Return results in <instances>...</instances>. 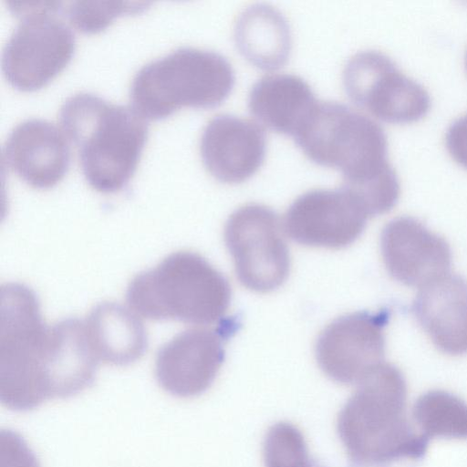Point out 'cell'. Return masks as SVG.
I'll use <instances>...</instances> for the list:
<instances>
[{"label": "cell", "instance_id": "1", "mask_svg": "<svg viewBox=\"0 0 467 467\" xmlns=\"http://www.w3.org/2000/svg\"><path fill=\"white\" fill-rule=\"evenodd\" d=\"M294 139L311 161L338 169L342 187L366 205L381 207L400 194L386 134L368 117L341 103L317 102Z\"/></svg>", "mask_w": 467, "mask_h": 467}, {"label": "cell", "instance_id": "2", "mask_svg": "<svg viewBox=\"0 0 467 467\" xmlns=\"http://www.w3.org/2000/svg\"><path fill=\"white\" fill-rule=\"evenodd\" d=\"M407 383L402 372L381 363L369 372L341 408L338 437L352 462L371 467L422 458L429 441L406 414Z\"/></svg>", "mask_w": 467, "mask_h": 467}, {"label": "cell", "instance_id": "3", "mask_svg": "<svg viewBox=\"0 0 467 467\" xmlns=\"http://www.w3.org/2000/svg\"><path fill=\"white\" fill-rule=\"evenodd\" d=\"M59 120L65 135L78 149L88 184L103 193L123 189L147 141L145 119L131 107L80 92L62 104Z\"/></svg>", "mask_w": 467, "mask_h": 467}, {"label": "cell", "instance_id": "4", "mask_svg": "<svg viewBox=\"0 0 467 467\" xmlns=\"http://www.w3.org/2000/svg\"><path fill=\"white\" fill-rule=\"evenodd\" d=\"M227 279L204 257L190 251L166 256L130 282L129 306L150 320L210 325L222 321L231 302Z\"/></svg>", "mask_w": 467, "mask_h": 467}, {"label": "cell", "instance_id": "5", "mask_svg": "<svg viewBox=\"0 0 467 467\" xmlns=\"http://www.w3.org/2000/svg\"><path fill=\"white\" fill-rule=\"evenodd\" d=\"M234 80V69L222 55L180 47L143 66L132 79L130 97L144 119L158 120L182 107L219 106Z\"/></svg>", "mask_w": 467, "mask_h": 467}, {"label": "cell", "instance_id": "6", "mask_svg": "<svg viewBox=\"0 0 467 467\" xmlns=\"http://www.w3.org/2000/svg\"><path fill=\"white\" fill-rule=\"evenodd\" d=\"M49 327L35 292L19 283L1 286L0 400L27 411L47 400L44 367Z\"/></svg>", "mask_w": 467, "mask_h": 467}, {"label": "cell", "instance_id": "7", "mask_svg": "<svg viewBox=\"0 0 467 467\" xmlns=\"http://www.w3.org/2000/svg\"><path fill=\"white\" fill-rule=\"evenodd\" d=\"M21 18L2 56L6 80L21 91L47 85L71 60L76 47L71 29L54 16L63 2H7Z\"/></svg>", "mask_w": 467, "mask_h": 467}, {"label": "cell", "instance_id": "8", "mask_svg": "<svg viewBox=\"0 0 467 467\" xmlns=\"http://www.w3.org/2000/svg\"><path fill=\"white\" fill-rule=\"evenodd\" d=\"M224 242L244 287L267 293L286 280L289 251L279 218L269 207L251 203L235 210L225 223Z\"/></svg>", "mask_w": 467, "mask_h": 467}, {"label": "cell", "instance_id": "9", "mask_svg": "<svg viewBox=\"0 0 467 467\" xmlns=\"http://www.w3.org/2000/svg\"><path fill=\"white\" fill-rule=\"evenodd\" d=\"M343 84L357 106L388 123L418 121L431 108L427 90L379 51H361L349 58Z\"/></svg>", "mask_w": 467, "mask_h": 467}, {"label": "cell", "instance_id": "10", "mask_svg": "<svg viewBox=\"0 0 467 467\" xmlns=\"http://www.w3.org/2000/svg\"><path fill=\"white\" fill-rule=\"evenodd\" d=\"M389 313L355 312L337 317L319 334L315 354L321 370L332 380L358 383L383 363L384 329Z\"/></svg>", "mask_w": 467, "mask_h": 467}, {"label": "cell", "instance_id": "11", "mask_svg": "<svg viewBox=\"0 0 467 467\" xmlns=\"http://www.w3.org/2000/svg\"><path fill=\"white\" fill-rule=\"evenodd\" d=\"M368 215L342 187L312 190L297 197L285 216L290 238L306 246L340 249L363 233Z\"/></svg>", "mask_w": 467, "mask_h": 467}, {"label": "cell", "instance_id": "12", "mask_svg": "<svg viewBox=\"0 0 467 467\" xmlns=\"http://www.w3.org/2000/svg\"><path fill=\"white\" fill-rule=\"evenodd\" d=\"M232 323L219 329L192 328L176 335L158 351L155 375L159 385L179 398L205 392L224 360L223 338Z\"/></svg>", "mask_w": 467, "mask_h": 467}, {"label": "cell", "instance_id": "13", "mask_svg": "<svg viewBox=\"0 0 467 467\" xmlns=\"http://www.w3.org/2000/svg\"><path fill=\"white\" fill-rule=\"evenodd\" d=\"M380 250L389 275L406 285L421 287L450 273L449 244L410 216L397 217L385 225Z\"/></svg>", "mask_w": 467, "mask_h": 467}, {"label": "cell", "instance_id": "14", "mask_svg": "<svg viewBox=\"0 0 467 467\" xmlns=\"http://www.w3.org/2000/svg\"><path fill=\"white\" fill-rule=\"evenodd\" d=\"M266 139L254 122L234 115L212 119L200 142L202 162L218 181L239 183L252 177L265 157Z\"/></svg>", "mask_w": 467, "mask_h": 467}, {"label": "cell", "instance_id": "15", "mask_svg": "<svg viewBox=\"0 0 467 467\" xmlns=\"http://www.w3.org/2000/svg\"><path fill=\"white\" fill-rule=\"evenodd\" d=\"M3 161L34 188L48 189L67 173L70 150L65 135L53 123L39 119L17 124L3 148Z\"/></svg>", "mask_w": 467, "mask_h": 467}, {"label": "cell", "instance_id": "16", "mask_svg": "<svg viewBox=\"0 0 467 467\" xmlns=\"http://www.w3.org/2000/svg\"><path fill=\"white\" fill-rule=\"evenodd\" d=\"M414 316L434 346L450 356L467 354V281L446 274L420 287Z\"/></svg>", "mask_w": 467, "mask_h": 467}, {"label": "cell", "instance_id": "17", "mask_svg": "<svg viewBox=\"0 0 467 467\" xmlns=\"http://www.w3.org/2000/svg\"><path fill=\"white\" fill-rule=\"evenodd\" d=\"M98 363L85 321L67 318L49 327L45 365L48 400L68 398L89 387L95 379Z\"/></svg>", "mask_w": 467, "mask_h": 467}, {"label": "cell", "instance_id": "18", "mask_svg": "<svg viewBox=\"0 0 467 467\" xmlns=\"http://www.w3.org/2000/svg\"><path fill=\"white\" fill-rule=\"evenodd\" d=\"M317 103L309 85L290 74L262 78L254 84L248 96L250 112L259 122L293 137Z\"/></svg>", "mask_w": 467, "mask_h": 467}, {"label": "cell", "instance_id": "19", "mask_svg": "<svg viewBox=\"0 0 467 467\" xmlns=\"http://www.w3.org/2000/svg\"><path fill=\"white\" fill-rule=\"evenodd\" d=\"M85 324L99 361L126 366L140 358L147 349L148 337L142 322L118 303L99 304L91 310Z\"/></svg>", "mask_w": 467, "mask_h": 467}, {"label": "cell", "instance_id": "20", "mask_svg": "<svg viewBox=\"0 0 467 467\" xmlns=\"http://www.w3.org/2000/svg\"><path fill=\"white\" fill-rule=\"evenodd\" d=\"M234 40L243 57L263 70L283 67L291 50V32L286 19L265 4L249 6L239 16Z\"/></svg>", "mask_w": 467, "mask_h": 467}, {"label": "cell", "instance_id": "21", "mask_svg": "<svg viewBox=\"0 0 467 467\" xmlns=\"http://www.w3.org/2000/svg\"><path fill=\"white\" fill-rule=\"evenodd\" d=\"M412 414L428 439H467V403L452 393L441 389L423 393L415 401Z\"/></svg>", "mask_w": 467, "mask_h": 467}, {"label": "cell", "instance_id": "22", "mask_svg": "<svg viewBox=\"0 0 467 467\" xmlns=\"http://www.w3.org/2000/svg\"><path fill=\"white\" fill-rule=\"evenodd\" d=\"M265 467H311L307 444L301 431L287 421L273 424L263 443Z\"/></svg>", "mask_w": 467, "mask_h": 467}, {"label": "cell", "instance_id": "23", "mask_svg": "<svg viewBox=\"0 0 467 467\" xmlns=\"http://www.w3.org/2000/svg\"><path fill=\"white\" fill-rule=\"evenodd\" d=\"M66 5L62 11L69 22L81 32L93 34L104 30L118 16L145 10L150 3L73 1Z\"/></svg>", "mask_w": 467, "mask_h": 467}, {"label": "cell", "instance_id": "24", "mask_svg": "<svg viewBox=\"0 0 467 467\" xmlns=\"http://www.w3.org/2000/svg\"><path fill=\"white\" fill-rule=\"evenodd\" d=\"M0 460L1 467H40L21 436L9 430L1 431Z\"/></svg>", "mask_w": 467, "mask_h": 467}, {"label": "cell", "instance_id": "25", "mask_svg": "<svg viewBox=\"0 0 467 467\" xmlns=\"http://www.w3.org/2000/svg\"><path fill=\"white\" fill-rule=\"evenodd\" d=\"M445 144L454 161L467 169V113L451 124L445 135Z\"/></svg>", "mask_w": 467, "mask_h": 467}, {"label": "cell", "instance_id": "26", "mask_svg": "<svg viewBox=\"0 0 467 467\" xmlns=\"http://www.w3.org/2000/svg\"><path fill=\"white\" fill-rule=\"evenodd\" d=\"M465 67H466V70H467V51H466V54H465Z\"/></svg>", "mask_w": 467, "mask_h": 467}, {"label": "cell", "instance_id": "27", "mask_svg": "<svg viewBox=\"0 0 467 467\" xmlns=\"http://www.w3.org/2000/svg\"><path fill=\"white\" fill-rule=\"evenodd\" d=\"M311 467H318L317 465H316V463L313 462V464L311 465Z\"/></svg>", "mask_w": 467, "mask_h": 467}]
</instances>
